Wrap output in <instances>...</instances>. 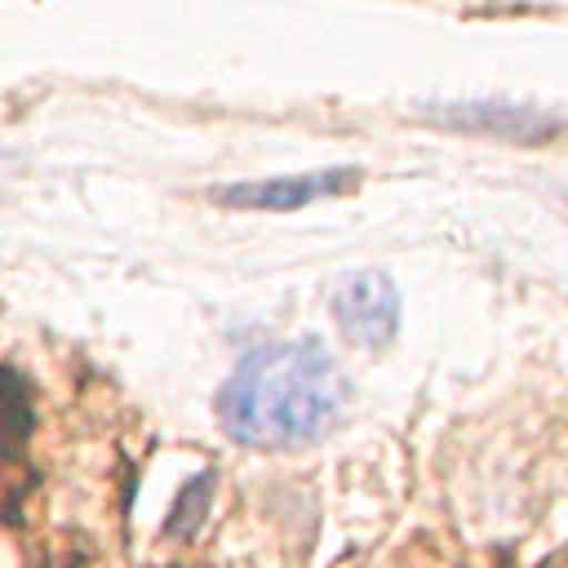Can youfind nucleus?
<instances>
[{"instance_id":"1","label":"nucleus","mask_w":568,"mask_h":568,"mask_svg":"<svg viewBox=\"0 0 568 568\" xmlns=\"http://www.w3.org/2000/svg\"><path fill=\"white\" fill-rule=\"evenodd\" d=\"M346 408V377L315 337L248 351L217 395L226 435L257 453L306 448Z\"/></svg>"},{"instance_id":"2","label":"nucleus","mask_w":568,"mask_h":568,"mask_svg":"<svg viewBox=\"0 0 568 568\" xmlns=\"http://www.w3.org/2000/svg\"><path fill=\"white\" fill-rule=\"evenodd\" d=\"M333 315L351 342L382 351L399 333V288L382 271H355L333 288Z\"/></svg>"},{"instance_id":"3","label":"nucleus","mask_w":568,"mask_h":568,"mask_svg":"<svg viewBox=\"0 0 568 568\" xmlns=\"http://www.w3.org/2000/svg\"><path fill=\"white\" fill-rule=\"evenodd\" d=\"M359 182V169H315V173H288V178H262V182H235L217 186L213 200L226 209H262V213H293L315 200L342 195Z\"/></svg>"},{"instance_id":"4","label":"nucleus","mask_w":568,"mask_h":568,"mask_svg":"<svg viewBox=\"0 0 568 568\" xmlns=\"http://www.w3.org/2000/svg\"><path fill=\"white\" fill-rule=\"evenodd\" d=\"M430 120L448 124V129H466V133H493V138H510V142H537L550 138L559 129L555 115H537L524 106H497V102H435Z\"/></svg>"},{"instance_id":"5","label":"nucleus","mask_w":568,"mask_h":568,"mask_svg":"<svg viewBox=\"0 0 568 568\" xmlns=\"http://www.w3.org/2000/svg\"><path fill=\"white\" fill-rule=\"evenodd\" d=\"M31 430V395L27 382L9 368H0V453L18 448Z\"/></svg>"}]
</instances>
